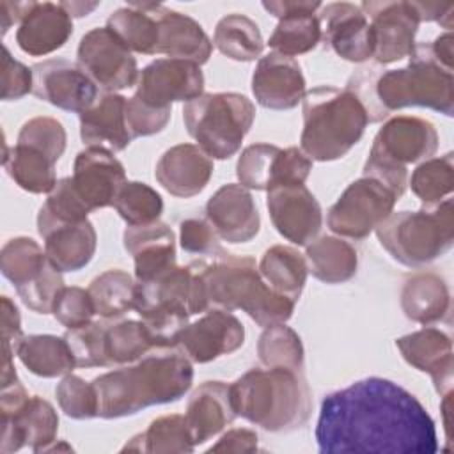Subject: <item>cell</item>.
<instances>
[{
  "label": "cell",
  "instance_id": "obj_23",
  "mask_svg": "<svg viewBox=\"0 0 454 454\" xmlns=\"http://www.w3.org/2000/svg\"><path fill=\"white\" fill-rule=\"evenodd\" d=\"M37 232L44 241L48 261L62 273L78 271L94 257L98 236L89 220L57 222L37 213Z\"/></svg>",
  "mask_w": 454,
  "mask_h": 454
},
{
  "label": "cell",
  "instance_id": "obj_35",
  "mask_svg": "<svg viewBox=\"0 0 454 454\" xmlns=\"http://www.w3.org/2000/svg\"><path fill=\"white\" fill-rule=\"evenodd\" d=\"M2 163L9 177L28 193H50L57 184V161L37 147L16 142L11 149L5 147Z\"/></svg>",
  "mask_w": 454,
  "mask_h": 454
},
{
  "label": "cell",
  "instance_id": "obj_39",
  "mask_svg": "<svg viewBox=\"0 0 454 454\" xmlns=\"http://www.w3.org/2000/svg\"><path fill=\"white\" fill-rule=\"evenodd\" d=\"M213 46L225 57L238 62H252L261 57L264 41L254 20L245 14L223 16L213 34Z\"/></svg>",
  "mask_w": 454,
  "mask_h": 454
},
{
  "label": "cell",
  "instance_id": "obj_63",
  "mask_svg": "<svg viewBox=\"0 0 454 454\" xmlns=\"http://www.w3.org/2000/svg\"><path fill=\"white\" fill-rule=\"evenodd\" d=\"M51 450H73V447L71 445H67L66 442H53V443H50L46 449H44V452H51Z\"/></svg>",
  "mask_w": 454,
  "mask_h": 454
},
{
  "label": "cell",
  "instance_id": "obj_45",
  "mask_svg": "<svg viewBox=\"0 0 454 454\" xmlns=\"http://www.w3.org/2000/svg\"><path fill=\"white\" fill-rule=\"evenodd\" d=\"M257 355L264 367L303 369V344L286 323L266 326L257 342Z\"/></svg>",
  "mask_w": 454,
  "mask_h": 454
},
{
  "label": "cell",
  "instance_id": "obj_9",
  "mask_svg": "<svg viewBox=\"0 0 454 454\" xmlns=\"http://www.w3.org/2000/svg\"><path fill=\"white\" fill-rule=\"evenodd\" d=\"M255 119L254 103L238 92H207L184 103L188 135L213 160H229L243 144Z\"/></svg>",
  "mask_w": 454,
  "mask_h": 454
},
{
  "label": "cell",
  "instance_id": "obj_55",
  "mask_svg": "<svg viewBox=\"0 0 454 454\" xmlns=\"http://www.w3.org/2000/svg\"><path fill=\"white\" fill-rule=\"evenodd\" d=\"M179 243L188 254H213L218 248V234L213 225L202 218H186L179 225Z\"/></svg>",
  "mask_w": 454,
  "mask_h": 454
},
{
  "label": "cell",
  "instance_id": "obj_19",
  "mask_svg": "<svg viewBox=\"0 0 454 454\" xmlns=\"http://www.w3.org/2000/svg\"><path fill=\"white\" fill-rule=\"evenodd\" d=\"M266 207L277 232L298 247L316 239L323 225L321 206L305 184L271 188Z\"/></svg>",
  "mask_w": 454,
  "mask_h": 454
},
{
  "label": "cell",
  "instance_id": "obj_53",
  "mask_svg": "<svg viewBox=\"0 0 454 454\" xmlns=\"http://www.w3.org/2000/svg\"><path fill=\"white\" fill-rule=\"evenodd\" d=\"M172 115V106L156 108L145 105L137 96L126 99V126L133 138L149 137L165 129Z\"/></svg>",
  "mask_w": 454,
  "mask_h": 454
},
{
  "label": "cell",
  "instance_id": "obj_46",
  "mask_svg": "<svg viewBox=\"0 0 454 454\" xmlns=\"http://www.w3.org/2000/svg\"><path fill=\"white\" fill-rule=\"evenodd\" d=\"M114 207L128 225H145L160 220L163 199L145 183L126 181L117 192Z\"/></svg>",
  "mask_w": 454,
  "mask_h": 454
},
{
  "label": "cell",
  "instance_id": "obj_27",
  "mask_svg": "<svg viewBox=\"0 0 454 454\" xmlns=\"http://www.w3.org/2000/svg\"><path fill=\"white\" fill-rule=\"evenodd\" d=\"M73 34V18L53 2H28V7L16 30V43L21 51L32 57H44L62 48Z\"/></svg>",
  "mask_w": 454,
  "mask_h": 454
},
{
  "label": "cell",
  "instance_id": "obj_16",
  "mask_svg": "<svg viewBox=\"0 0 454 454\" xmlns=\"http://www.w3.org/2000/svg\"><path fill=\"white\" fill-rule=\"evenodd\" d=\"M204 94L200 66L183 59H156L147 64L137 80L135 96L145 105L168 108L174 101H192Z\"/></svg>",
  "mask_w": 454,
  "mask_h": 454
},
{
  "label": "cell",
  "instance_id": "obj_62",
  "mask_svg": "<svg viewBox=\"0 0 454 454\" xmlns=\"http://www.w3.org/2000/svg\"><path fill=\"white\" fill-rule=\"evenodd\" d=\"M60 5L69 12L71 18H82L87 16L89 12H92L99 4L98 2H60Z\"/></svg>",
  "mask_w": 454,
  "mask_h": 454
},
{
  "label": "cell",
  "instance_id": "obj_7",
  "mask_svg": "<svg viewBox=\"0 0 454 454\" xmlns=\"http://www.w3.org/2000/svg\"><path fill=\"white\" fill-rule=\"evenodd\" d=\"M381 108L390 114L406 106H422L447 117L454 114V74L431 51L429 43L415 44L404 67L381 71L374 82Z\"/></svg>",
  "mask_w": 454,
  "mask_h": 454
},
{
  "label": "cell",
  "instance_id": "obj_25",
  "mask_svg": "<svg viewBox=\"0 0 454 454\" xmlns=\"http://www.w3.org/2000/svg\"><path fill=\"white\" fill-rule=\"evenodd\" d=\"M403 358L420 372H427L440 395L452 392L454 355L452 340L440 328L424 326L395 340Z\"/></svg>",
  "mask_w": 454,
  "mask_h": 454
},
{
  "label": "cell",
  "instance_id": "obj_43",
  "mask_svg": "<svg viewBox=\"0 0 454 454\" xmlns=\"http://www.w3.org/2000/svg\"><path fill=\"white\" fill-rule=\"evenodd\" d=\"M323 30L317 14H294L278 20L268 39L273 51L294 57L314 50L321 41Z\"/></svg>",
  "mask_w": 454,
  "mask_h": 454
},
{
  "label": "cell",
  "instance_id": "obj_11",
  "mask_svg": "<svg viewBox=\"0 0 454 454\" xmlns=\"http://www.w3.org/2000/svg\"><path fill=\"white\" fill-rule=\"evenodd\" d=\"M0 415L2 454L18 452L23 447L39 454L57 440L59 415L55 408L39 395H28L20 380L2 387Z\"/></svg>",
  "mask_w": 454,
  "mask_h": 454
},
{
  "label": "cell",
  "instance_id": "obj_59",
  "mask_svg": "<svg viewBox=\"0 0 454 454\" xmlns=\"http://www.w3.org/2000/svg\"><path fill=\"white\" fill-rule=\"evenodd\" d=\"M262 7L273 14L275 18L282 20L294 14H316L321 9V2H305V0H271L262 2Z\"/></svg>",
  "mask_w": 454,
  "mask_h": 454
},
{
  "label": "cell",
  "instance_id": "obj_32",
  "mask_svg": "<svg viewBox=\"0 0 454 454\" xmlns=\"http://www.w3.org/2000/svg\"><path fill=\"white\" fill-rule=\"evenodd\" d=\"M401 309L408 319L424 326L443 321L450 309L445 280L433 271H419L408 277L401 289Z\"/></svg>",
  "mask_w": 454,
  "mask_h": 454
},
{
  "label": "cell",
  "instance_id": "obj_56",
  "mask_svg": "<svg viewBox=\"0 0 454 454\" xmlns=\"http://www.w3.org/2000/svg\"><path fill=\"white\" fill-rule=\"evenodd\" d=\"M21 333V316L16 303L9 296H2V365L14 364L16 346Z\"/></svg>",
  "mask_w": 454,
  "mask_h": 454
},
{
  "label": "cell",
  "instance_id": "obj_36",
  "mask_svg": "<svg viewBox=\"0 0 454 454\" xmlns=\"http://www.w3.org/2000/svg\"><path fill=\"white\" fill-rule=\"evenodd\" d=\"M106 27L124 43L131 53H158L160 28L153 12V4L133 2L126 7H121L108 16Z\"/></svg>",
  "mask_w": 454,
  "mask_h": 454
},
{
  "label": "cell",
  "instance_id": "obj_18",
  "mask_svg": "<svg viewBox=\"0 0 454 454\" xmlns=\"http://www.w3.org/2000/svg\"><path fill=\"white\" fill-rule=\"evenodd\" d=\"M245 342V326L229 310L211 309L202 317L188 323L177 337L176 348L192 364H207L222 355L234 353Z\"/></svg>",
  "mask_w": 454,
  "mask_h": 454
},
{
  "label": "cell",
  "instance_id": "obj_6",
  "mask_svg": "<svg viewBox=\"0 0 454 454\" xmlns=\"http://www.w3.org/2000/svg\"><path fill=\"white\" fill-rule=\"evenodd\" d=\"M376 236L397 262L410 268L426 266L447 254L454 243L452 199L422 206L419 211H392L376 227Z\"/></svg>",
  "mask_w": 454,
  "mask_h": 454
},
{
  "label": "cell",
  "instance_id": "obj_40",
  "mask_svg": "<svg viewBox=\"0 0 454 454\" xmlns=\"http://www.w3.org/2000/svg\"><path fill=\"white\" fill-rule=\"evenodd\" d=\"M89 294L92 298L96 314L103 319H115L135 309L137 280L119 268H112L98 275L90 286Z\"/></svg>",
  "mask_w": 454,
  "mask_h": 454
},
{
  "label": "cell",
  "instance_id": "obj_28",
  "mask_svg": "<svg viewBox=\"0 0 454 454\" xmlns=\"http://www.w3.org/2000/svg\"><path fill=\"white\" fill-rule=\"evenodd\" d=\"M213 160L195 144L167 149L154 168L156 181L174 197L199 195L213 176Z\"/></svg>",
  "mask_w": 454,
  "mask_h": 454
},
{
  "label": "cell",
  "instance_id": "obj_33",
  "mask_svg": "<svg viewBox=\"0 0 454 454\" xmlns=\"http://www.w3.org/2000/svg\"><path fill=\"white\" fill-rule=\"evenodd\" d=\"M307 268L325 284H342L356 275V248L340 236H321L307 245Z\"/></svg>",
  "mask_w": 454,
  "mask_h": 454
},
{
  "label": "cell",
  "instance_id": "obj_17",
  "mask_svg": "<svg viewBox=\"0 0 454 454\" xmlns=\"http://www.w3.org/2000/svg\"><path fill=\"white\" fill-rule=\"evenodd\" d=\"M34 96L67 112L82 114L98 96V85L89 74L67 59H48L32 66Z\"/></svg>",
  "mask_w": 454,
  "mask_h": 454
},
{
  "label": "cell",
  "instance_id": "obj_24",
  "mask_svg": "<svg viewBox=\"0 0 454 454\" xmlns=\"http://www.w3.org/2000/svg\"><path fill=\"white\" fill-rule=\"evenodd\" d=\"M300 64L293 57L271 51L259 59L252 74L255 101L270 110H289L301 103L307 89Z\"/></svg>",
  "mask_w": 454,
  "mask_h": 454
},
{
  "label": "cell",
  "instance_id": "obj_48",
  "mask_svg": "<svg viewBox=\"0 0 454 454\" xmlns=\"http://www.w3.org/2000/svg\"><path fill=\"white\" fill-rule=\"evenodd\" d=\"M60 410L76 420L98 417V395L92 381L87 383L76 374H66L55 388Z\"/></svg>",
  "mask_w": 454,
  "mask_h": 454
},
{
  "label": "cell",
  "instance_id": "obj_60",
  "mask_svg": "<svg viewBox=\"0 0 454 454\" xmlns=\"http://www.w3.org/2000/svg\"><path fill=\"white\" fill-rule=\"evenodd\" d=\"M28 7V2H0V27H2V35L14 25L20 23L25 11Z\"/></svg>",
  "mask_w": 454,
  "mask_h": 454
},
{
  "label": "cell",
  "instance_id": "obj_12",
  "mask_svg": "<svg viewBox=\"0 0 454 454\" xmlns=\"http://www.w3.org/2000/svg\"><path fill=\"white\" fill-rule=\"evenodd\" d=\"M397 200L399 197L383 183L362 176L349 183L328 209V227L342 238L364 239L394 211Z\"/></svg>",
  "mask_w": 454,
  "mask_h": 454
},
{
  "label": "cell",
  "instance_id": "obj_42",
  "mask_svg": "<svg viewBox=\"0 0 454 454\" xmlns=\"http://www.w3.org/2000/svg\"><path fill=\"white\" fill-rule=\"evenodd\" d=\"M153 340L142 321H106L105 349L108 365H124L140 360L153 349Z\"/></svg>",
  "mask_w": 454,
  "mask_h": 454
},
{
  "label": "cell",
  "instance_id": "obj_21",
  "mask_svg": "<svg viewBox=\"0 0 454 454\" xmlns=\"http://www.w3.org/2000/svg\"><path fill=\"white\" fill-rule=\"evenodd\" d=\"M73 184L89 211L114 206L117 192L126 183L124 165L106 147H87L73 163Z\"/></svg>",
  "mask_w": 454,
  "mask_h": 454
},
{
  "label": "cell",
  "instance_id": "obj_44",
  "mask_svg": "<svg viewBox=\"0 0 454 454\" xmlns=\"http://www.w3.org/2000/svg\"><path fill=\"white\" fill-rule=\"evenodd\" d=\"M411 192L422 206L438 204L454 190V158L452 153L420 161L408 181Z\"/></svg>",
  "mask_w": 454,
  "mask_h": 454
},
{
  "label": "cell",
  "instance_id": "obj_5",
  "mask_svg": "<svg viewBox=\"0 0 454 454\" xmlns=\"http://www.w3.org/2000/svg\"><path fill=\"white\" fill-rule=\"evenodd\" d=\"M300 149L314 161L342 158L360 142L367 124V110L348 87L317 85L305 92Z\"/></svg>",
  "mask_w": 454,
  "mask_h": 454
},
{
  "label": "cell",
  "instance_id": "obj_14",
  "mask_svg": "<svg viewBox=\"0 0 454 454\" xmlns=\"http://www.w3.org/2000/svg\"><path fill=\"white\" fill-rule=\"evenodd\" d=\"M78 66L103 92H115L137 85V59L108 28L89 30L76 50Z\"/></svg>",
  "mask_w": 454,
  "mask_h": 454
},
{
  "label": "cell",
  "instance_id": "obj_10",
  "mask_svg": "<svg viewBox=\"0 0 454 454\" xmlns=\"http://www.w3.org/2000/svg\"><path fill=\"white\" fill-rule=\"evenodd\" d=\"M192 282L188 266H176L154 280L137 282L135 310L154 348H176L192 316Z\"/></svg>",
  "mask_w": 454,
  "mask_h": 454
},
{
  "label": "cell",
  "instance_id": "obj_37",
  "mask_svg": "<svg viewBox=\"0 0 454 454\" xmlns=\"http://www.w3.org/2000/svg\"><path fill=\"white\" fill-rule=\"evenodd\" d=\"M257 266L261 277L273 291L298 301L309 275L305 255L293 247L273 245L262 254Z\"/></svg>",
  "mask_w": 454,
  "mask_h": 454
},
{
  "label": "cell",
  "instance_id": "obj_3",
  "mask_svg": "<svg viewBox=\"0 0 454 454\" xmlns=\"http://www.w3.org/2000/svg\"><path fill=\"white\" fill-rule=\"evenodd\" d=\"M193 383L190 358L177 348H156L133 365L105 372L92 380L98 395V417L121 419L154 404L179 401Z\"/></svg>",
  "mask_w": 454,
  "mask_h": 454
},
{
  "label": "cell",
  "instance_id": "obj_50",
  "mask_svg": "<svg viewBox=\"0 0 454 454\" xmlns=\"http://www.w3.org/2000/svg\"><path fill=\"white\" fill-rule=\"evenodd\" d=\"M62 287H64L62 271H59L51 262H48L43 273L35 280L21 287H16V293L30 310L37 314H50L53 309L55 298L62 291Z\"/></svg>",
  "mask_w": 454,
  "mask_h": 454
},
{
  "label": "cell",
  "instance_id": "obj_4",
  "mask_svg": "<svg viewBox=\"0 0 454 454\" xmlns=\"http://www.w3.org/2000/svg\"><path fill=\"white\" fill-rule=\"evenodd\" d=\"M236 417L270 433H287L307 424L312 394L303 369L254 367L229 385Z\"/></svg>",
  "mask_w": 454,
  "mask_h": 454
},
{
  "label": "cell",
  "instance_id": "obj_1",
  "mask_svg": "<svg viewBox=\"0 0 454 454\" xmlns=\"http://www.w3.org/2000/svg\"><path fill=\"white\" fill-rule=\"evenodd\" d=\"M321 454H434V420L401 385L371 376L321 401L316 424Z\"/></svg>",
  "mask_w": 454,
  "mask_h": 454
},
{
  "label": "cell",
  "instance_id": "obj_41",
  "mask_svg": "<svg viewBox=\"0 0 454 454\" xmlns=\"http://www.w3.org/2000/svg\"><path fill=\"white\" fill-rule=\"evenodd\" d=\"M48 262L44 250L28 236L12 238L2 247L0 270L14 289L35 280Z\"/></svg>",
  "mask_w": 454,
  "mask_h": 454
},
{
  "label": "cell",
  "instance_id": "obj_2",
  "mask_svg": "<svg viewBox=\"0 0 454 454\" xmlns=\"http://www.w3.org/2000/svg\"><path fill=\"white\" fill-rule=\"evenodd\" d=\"M192 271V316L211 309L247 312L259 326L286 323L293 312L291 298L273 291L259 273V266L250 255H236L223 250L211 259L188 264Z\"/></svg>",
  "mask_w": 454,
  "mask_h": 454
},
{
  "label": "cell",
  "instance_id": "obj_22",
  "mask_svg": "<svg viewBox=\"0 0 454 454\" xmlns=\"http://www.w3.org/2000/svg\"><path fill=\"white\" fill-rule=\"evenodd\" d=\"M206 218L218 238L227 243H247L259 234L261 218L248 188L229 183L218 188L206 202Z\"/></svg>",
  "mask_w": 454,
  "mask_h": 454
},
{
  "label": "cell",
  "instance_id": "obj_51",
  "mask_svg": "<svg viewBox=\"0 0 454 454\" xmlns=\"http://www.w3.org/2000/svg\"><path fill=\"white\" fill-rule=\"evenodd\" d=\"M51 314L67 330L90 323L92 316L96 314V309L89 294V289L78 286H64L55 298Z\"/></svg>",
  "mask_w": 454,
  "mask_h": 454
},
{
  "label": "cell",
  "instance_id": "obj_38",
  "mask_svg": "<svg viewBox=\"0 0 454 454\" xmlns=\"http://www.w3.org/2000/svg\"><path fill=\"white\" fill-rule=\"evenodd\" d=\"M195 449L192 431L184 415L168 413L154 419L149 427L135 434L121 452H153V454H174L192 452Z\"/></svg>",
  "mask_w": 454,
  "mask_h": 454
},
{
  "label": "cell",
  "instance_id": "obj_34",
  "mask_svg": "<svg viewBox=\"0 0 454 454\" xmlns=\"http://www.w3.org/2000/svg\"><path fill=\"white\" fill-rule=\"evenodd\" d=\"M16 356L32 374L41 378L66 376L76 367L66 339L50 333L23 335L16 346Z\"/></svg>",
  "mask_w": 454,
  "mask_h": 454
},
{
  "label": "cell",
  "instance_id": "obj_26",
  "mask_svg": "<svg viewBox=\"0 0 454 454\" xmlns=\"http://www.w3.org/2000/svg\"><path fill=\"white\" fill-rule=\"evenodd\" d=\"M126 252L135 262V280H154L176 268V238L163 222L128 225L122 234Z\"/></svg>",
  "mask_w": 454,
  "mask_h": 454
},
{
  "label": "cell",
  "instance_id": "obj_57",
  "mask_svg": "<svg viewBox=\"0 0 454 454\" xmlns=\"http://www.w3.org/2000/svg\"><path fill=\"white\" fill-rule=\"evenodd\" d=\"M257 433L247 427H234L223 433L215 445L207 449V452H255L257 447Z\"/></svg>",
  "mask_w": 454,
  "mask_h": 454
},
{
  "label": "cell",
  "instance_id": "obj_52",
  "mask_svg": "<svg viewBox=\"0 0 454 454\" xmlns=\"http://www.w3.org/2000/svg\"><path fill=\"white\" fill-rule=\"evenodd\" d=\"M39 213L57 222H82L87 220V215L90 211L76 193L73 179L62 177L48 193V199L41 206Z\"/></svg>",
  "mask_w": 454,
  "mask_h": 454
},
{
  "label": "cell",
  "instance_id": "obj_8",
  "mask_svg": "<svg viewBox=\"0 0 454 454\" xmlns=\"http://www.w3.org/2000/svg\"><path fill=\"white\" fill-rule=\"evenodd\" d=\"M438 140L436 128L422 117H390L372 140L364 176L383 183L401 199L408 186V165L433 158Z\"/></svg>",
  "mask_w": 454,
  "mask_h": 454
},
{
  "label": "cell",
  "instance_id": "obj_49",
  "mask_svg": "<svg viewBox=\"0 0 454 454\" xmlns=\"http://www.w3.org/2000/svg\"><path fill=\"white\" fill-rule=\"evenodd\" d=\"M66 129L60 121L53 117H34L21 126L16 142L37 147L59 161L66 151Z\"/></svg>",
  "mask_w": 454,
  "mask_h": 454
},
{
  "label": "cell",
  "instance_id": "obj_13",
  "mask_svg": "<svg viewBox=\"0 0 454 454\" xmlns=\"http://www.w3.org/2000/svg\"><path fill=\"white\" fill-rule=\"evenodd\" d=\"M312 170V160L300 147H278L273 144H252L236 161L239 184L248 190H266L291 184H305Z\"/></svg>",
  "mask_w": 454,
  "mask_h": 454
},
{
  "label": "cell",
  "instance_id": "obj_47",
  "mask_svg": "<svg viewBox=\"0 0 454 454\" xmlns=\"http://www.w3.org/2000/svg\"><path fill=\"white\" fill-rule=\"evenodd\" d=\"M105 332L106 321H90L64 333L76 367H108Z\"/></svg>",
  "mask_w": 454,
  "mask_h": 454
},
{
  "label": "cell",
  "instance_id": "obj_30",
  "mask_svg": "<svg viewBox=\"0 0 454 454\" xmlns=\"http://www.w3.org/2000/svg\"><path fill=\"white\" fill-rule=\"evenodd\" d=\"M80 137L87 147L124 151L133 140L126 126V98L101 92L96 103L80 114Z\"/></svg>",
  "mask_w": 454,
  "mask_h": 454
},
{
  "label": "cell",
  "instance_id": "obj_31",
  "mask_svg": "<svg viewBox=\"0 0 454 454\" xmlns=\"http://www.w3.org/2000/svg\"><path fill=\"white\" fill-rule=\"evenodd\" d=\"M184 419L195 445H200L222 433L236 419L229 385L223 381H204L186 403Z\"/></svg>",
  "mask_w": 454,
  "mask_h": 454
},
{
  "label": "cell",
  "instance_id": "obj_29",
  "mask_svg": "<svg viewBox=\"0 0 454 454\" xmlns=\"http://www.w3.org/2000/svg\"><path fill=\"white\" fill-rule=\"evenodd\" d=\"M153 12L160 28L158 53L168 59L190 60L197 66L209 60L213 41L193 18L161 4H153Z\"/></svg>",
  "mask_w": 454,
  "mask_h": 454
},
{
  "label": "cell",
  "instance_id": "obj_15",
  "mask_svg": "<svg viewBox=\"0 0 454 454\" xmlns=\"http://www.w3.org/2000/svg\"><path fill=\"white\" fill-rule=\"evenodd\" d=\"M360 9L369 20L374 41L372 59L380 66H387L410 57L417 44L415 35L420 25L413 2L365 0L362 2Z\"/></svg>",
  "mask_w": 454,
  "mask_h": 454
},
{
  "label": "cell",
  "instance_id": "obj_58",
  "mask_svg": "<svg viewBox=\"0 0 454 454\" xmlns=\"http://www.w3.org/2000/svg\"><path fill=\"white\" fill-rule=\"evenodd\" d=\"M419 20L422 21H436L447 32H450L454 25V4H445V2H413Z\"/></svg>",
  "mask_w": 454,
  "mask_h": 454
},
{
  "label": "cell",
  "instance_id": "obj_61",
  "mask_svg": "<svg viewBox=\"0 0 454 454\" xmlns=\"http://www.w3.org/2000/svg\"><path fill=\"white\" fill-rule=\"evenodd\" d=\"M452 44H454V39H452V34H450V32H445V34L438 35L433 43H429L433 55H434L447 69H452V60H454Z\"/></svg>",
  "mask_w": 454,
  "mask_h": 454
},
{
  "label": "cell",
  "instance_id": "obj_54",
  "mask_svg": "<svg viewBox=\"0 0 454 454\" xmlns=\"http://www.w3.org/2000/svg\"><path fill=\"white\" fill-rule=\"evenodd\" d=\"M34 89L32 67L16 60L9 48H2V99L16 101Z\"/></svg>",
  "mask_w": 454,
  "mask_h": 454
},
{
  "label": "cell",
  "instance_id": "obj_20",
  "mask_svg": "<svg viewBox=\"0 0 454 454\" xmlns=\"http://www.w3.org/2000/svg\"><path fill=\"white\" fill-rule=\"evenodd\" d=\"M321 41L340 59L362 64L374 55V41L367 16L351 2H333L321 5Z\"/></svg>",
  "mask_w": 454,
  "mask_h": 454
}]
</instances>
